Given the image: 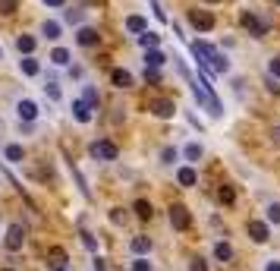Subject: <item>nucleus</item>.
I'll return each mask as SVG.
<instances>
[{"mask_svg": "<svg viewBox=\"0 0 280 271\" xmlns=\"http://www.w3.org/2000/svg\"><path fill=\"white\" fill-rule=\"evenodd\" d=\"M274 136H277V139H280V126H274Z\"/></svg>", "mask_w": 280, "mask_h": 271, "instance_id": "42", "label": "nucleus"}, {"mask_svg": "<svg viewBox=\"0 0 280 271\" xmlns=\"http://www.w3.org/2000/svg\"><path fill=\"white\" fill-rule=\"evenodd\" d=\"M16 10V0H0V13H13Z\"/></svg>", "mask_w": 280, "mask_h": 271, "instance_id": "35", "label": "nucleus"}, {"mask_svg": "<svg viewBox=\"0 0 280 271\" xmlns=\"http://www.w3.org/2000/svg\"><path fill=\"white\" fill-rule=\"evenodd\" d=\"M4 271H13V268H4Z\"/></svg>", "mask_w": 280, "mask_h": 271, "instance_id": "44", "label": "nucleus"}, {"mask_svg": "<svg viewBox=\"0 0 280 271\" xmlns=\"http://www.w3.org/2000/svg\"><path fill=\"white\" fill-rule=\"evenodd\" d=\"M170 224H173L176 230H186V227L192 224V218H189V211H186L183 205H173V208H170Z\"/></svg>", "mask_w": 280, "mask_h": 271, "instance_id": "7", "label": "nucleus"}, {"mask_svg": "<svg viewBox=\"0 0 280 271\" xmlns=\"http://www.w3.org/2000/svg\"><path fill=\"white\" fill-rule=\"evenodd\" d=\"M176 60V66H180V73H183V79L189 82V88H192V95H195V101L205 107L208 114H214V117H220L223 114V107H220V101L214 98V92H211V85H208V79H201V76H195L189 66H186L180 57H173Z\"/></svg>", "mask_w": 280, "mask_h": 271, "instance_id": "1", "label": "nucleus"}, {"mask_svg": "<svg viewBox=\"0 0 280 271\" xmlns=\"http://www.w3.org/2000/svg\"><path fill=\"white\" fill-rule=\"evenodd\" d=\"M208 4H217V0H208Z\"/></svg>", "mask_w": 280, "mask_h": 271, "instance_id": "43", "label": "nucleus"}, {"mask_svg": "<svg viewBox=\"0 0 280 271\" xmlns=\"http://www.w3.org/2000/svg\"><path fill=\"white\" fill-rule=\"evenodd\" d=\"M133 271H151V262H145V259H139V262H133Z\"/></svg>", "mask_w": 280, "mask_h": 271, "instance_id": "36", "label": "nucleus"}, {"mask_svg": "<svg viewBox=\"0 0 280 271\" xmlns=\"http://www.w3.org/2000/svg\"><path fill=\"white\" fill-rule=\"evenodd\" d=\"M66 252L60 249V246H54L50 252H47V268H54V271H66Z\"/></svg>", "mask_w": 280, "mask_h": 271, "instance_id": "8", "label": "nucleus"}, {"mask_svg": "<svg viewBox=\"0 0 280 271\" xmlns=\"http://www.w3.org/2000/svg\"><path fill=\"white\" fill-rule=\"evenodd\" d=\"M249 237L255 243H265L268 240V224L265 221H249Z\"/></svg>", "mask_w": 280, "mask_h": 271, "instance_id": "11", "label": "nucleus"}, {"mask_svg": "<svg viewBox=\"0 0 280 271\" xmlns=\"http://www.w3.org/2000/svg\"><path fill=\"white\" fill-rule=\"evenodd\" d=\"M186 158H189V161H198V158H201V145H195V142H192V145H186Z\"/></svg>", "mask_w": 280, "mask_h": 271, "instance_id": "28", "label": "nucleus"}, {"mask_svg": "<svg viewBox=\"0 0 280 271\" xmlns=\"http://www.w3.org/2000/svg\"><path fill=\"white\" fill-rule=\"evenodd\" d=\"M265 271H280V262H271V265H268Z\"/></svg>", "mask_w": 280, "mask_h": 271, "instance_id": "41", "label": "nucleus"}, {"mask_svg": "<svg viewBox=\"0 0 280 271\" xmlns=\"http://www.w3.org/2000/svg\"><path fill=\"white\" fill-rule=\"evenodd\" d=\"M110 82H114L117 88H129L133 85V76H129L126 69H110Z\"/></svg>", "mask_w": 280, "mask_h": 271, "instance_id": "14", "label": "nucleus"}, {"mask_svg": "<svg viewBox=\"0 0 280 271\" xmlns=\"http://www.w3.org/2000/svg\"><path fill=\"white\" fill-rule=\"evenodd\" d=\"M164 60H167V57H164L161 51H148V54H145V66H151V69L164 66Z\"/></svg>", "mask_w": 280, "mask_h": 271, "instance_id": "17", "label": "nucleus"}, {"mask_svg": "<svg viewBox=\"0 0 280 271\" xmlns=\"http://www.w3.org/2000/svg\"><path fill=\"white\" fill-rule=\"evenodd\" d=\"M126 29H129V32H139V35H145V32H148V22L142 19V16H129V19H126Z\"/></svg>", "mask_w": 280, "mask_h": 271, "instance_id": "16", "label": "nucleus"}, {"mask_svg": "<svg viewBox=\"0 0 280 271\" xmlns=\"http://www.w3.org/2000/svg\"><path fill=\"white\" fill-rule=\"evenodd\" d=\"M189 271H208V265H205V259H192Z\"/></svg>", "mask_w": 280, "mask_h": 271, "instance_id": "37", "label": "nucleus"}, {"mask_svg": "<svg viewBox=\"0 0 280 271\" xmlns=\"http://www.w3.org/2000/svg\"><path fill=\"white\" fill-rule=\"evenodd\" d=\"M268 69H271V76H280V57H274V60H271V66H268Z\"/></svg>", "mask_w": 280, "mask_h": 271, "instance_id": "38", "label": "nucleus"}, {"mask_svg": "<svg viewBox=\"0 0 280 271\" xmlns=\"http://www.w3.org/2000/svg\"><path fill=\"white\" fill-rule=\"evenodd\" d=\"M148 111H151L155 117H161V120H167V117L176 114V104L170 98H155V101H148Z\"/></svg>", "mask_w": 280, "mask_h": 271, "instance_id": "3", "label": "nucleus"}, {"mask_svg": "<svg viewBox=\"0 0 280 271\" xmlns=\"http://www.w3.org/2000/svg\"><path fill=\"white\" fill-rule=\"evenodd\" d=\"M44 4H47V7H63L66 0H44Z\"/></svg>", "mask_w": 280, "mask_h": 271, "instance_id": "40", "label": "nucleus"}, {"mask_svg": "<svg viewBox=\"0 0 280 271\" xmlns=\"http://www.w3.org/2000/svg\"><path fill=\"white\" fill-rule=\"evenodd\" d=\"M189 22H192L198 32H211V29H214V16L205 13V10H192V13H189Z\"/></svg>", "mask_w": 280, "mask_h": 271, "instance_id": "5", "label": "nucleus"}, {"mask_svg": "<svg viewBox=\"0 0 280 271\" xmlns=\"http://www.w3.org/2000/svg\"><path fill=\"white\" fill-rule=\"evenodd\" d=\"M22 240H26V230H22V224H13V227L7 230V249H10V252L22 249Z\"/></svg>", "mask_w": 280, "mask_h": 271, "instance_id": "6", "label": "nucleus"}, {"mask_svg": "<svg viewBox=\"0 0 280 271\" xmlns=\"http://www.w3.org/2000/svg\"><path fill=\"white\" fill-rule=\"evenodd\" d=\"M82 10H66V22H82Z\"/></svg>", "mask_w": 280, "mask_h": 271, "instance_id": "32", "label": "nucleus"}, {"mask_svg": "<svg viewBox=\"0 0 280 271\" xmlns=\"http://www.w3.org/2000/svg\"><path fill=\"white\" fill-rule=\"evenodd\" d=\"M16 114H19L22 120H35V117H38V104H35V101H19V104H16Z\"/></svg>", "mask_w": 280, "mask_h": 271, "instance_id": "12", "label": "nucleus"}, {"mask_svg": "<svg viewBox=\"0 0 280 271\" xmlns=\"http://www.w3.org/2000/svg\"><path fill=\"white\" fill-rule=\"evenodd\" d=\"M148 249H151V240H148V237H136L133 240V252H139V256H142V252H148Z\"/></svg>", "mask_w": 280, "mask_h": 271, "instance_id": "25", "label": "nucleus"}, {"mask_svg": "<svg viewBox=\"0 0 280 271\" xmlns=\"http://www.w3.org/2000/svg\"><path fill=\"white\" fill-rule=\"evenodd\" d=\"M214 256H217L220 262H230V259H233V249H230L227 243H217V246H214Z\"/></svg>", "mask_w": 280, "mask_h": 271, "instance_id": "20", "label": "nucleus"}, {"mask_svg": "<svg viewBox=\"0 0 280 271\" xmlns=\"http://www.w3.org/2000/svg\"><path fill=\"white\" fill-rule=\"evenodd\" d=\"M192 54L198 57V66H205L208 73H227V69H230V60L223 57L214 44H208V41H195Z\"/></svg>", "mask_w": 280, "mask_h": 271, "instance_id": "2", "label": "nucleus"}, {"mask_svg": "<svg viewBox=\"0 0 280 271\" xmlns=\"http://www.w3.org/2000/svg\"><path fill=\"white\" fill-rule=\"evenodd\" d=\"M38 69H41V66H38V60H32V57H26V60H22V73H26V76H38Z\"/></svg>", "mask_w": 280, "mask_h": 271, "instance_id": "24", "label": "nucleus"}, {"mask_svg": "<svg viewBox=\"0 0 280 271\" xmlns=\"http://www.w3.org/2000/svg\"><path fill=\"white\" fill-rule=\"evenodd\" d=\"M136 214H139V218H151V205H148L145 199H139V202H136Z\"/></svg>", "mask_w": 280, "mask_h": 271, "instance_id": "27", "label": "nucleus"}, {"mask_svg": "<svg viewBox=\"0 0 280 271\" xmlns=\"http://www.w3.org/2000/svg\"><path fill=\"white\" fill-rule=\"evenodd\" d=\"M0 54H4V51H0Z\"/></svg>", "mask_w": 280, "mask_h": 271, "instance_id": "46", "label": "nucleus"}, {"mask_svg": "<svg viewBox=\"0 0 280 271\" xmlns=\"http://www.w3.org/2000/svg\"><path fill=\"white\" fill-rule=\"evenodd\" d=\"M50 60H54V63H57V66H66V63H69V51H63V47H57V51H54V54H50Z\"/></svg>", "mask_w": 280, "mask_h": 271, "instance_id": "23", "label": "nucleus"}, {"mask_svg": "<svg viewBox=\"0 0 280 271\" xmlns=\"http://www.w3.org/2000/svg\"><path fill=\"white\" fill-rule=\"evenodd\" d=\"M91 158H98V161H114V158H117V145H114V142H107V139H101V142L91 145Z\"/></svg>", "mask_w": 280, "mask_h": 271, "instance_id": "4", "label": "nucleus"}, {"mask_svg": "<svg viewBox=\"0 0 280 271\" xmlns=\"http://www.w3.org/2000/svg\"><path fill=\"white\" fill-rule=\"evenodd\" d=\"M176 177H180V183H183V186H195V180H198L192 167H183V170H180Z\"/></svg>", "mask_w": 280, "mask_h": 271, "instance_id": "18", "label": "nucleus"}, {"mask_svg": "<svg viewBox=\"0 0 280 271\" xmlns=\"http://www.w3.org/2000/svg\"><path fill=\"white\" fill-rule=\"evenodd\" d=\"M274 4H280V0H274Z\"/></svg>", "mask_w": 280, "mask_h": 271, "instance_id": "45", "label": "nucleus"}, {"mask_svg": "<svg viewBox=\"0 0 280 271\" xmlns=\"http://www.w3.org/2000/svg\"><path fill=\"white\" fill-rule=\"evenodd\" d=\"M161 161H164V164H173V161H176V149H164L161 152Z\"/></svg>", "mask_w": 280, "mask_h": 271, "instance_id": "30", "label": "nucleus"}, {"mask_svg": "<svg viewBox=\"0 0 280 271\" xmlns=\"http://www.w3.org/2000/svg\"><path fill=\"white\" fill-rule=\"evenodd\" d=\"M16 47H19L22 54H32V51H35V38H32V35H22V38L16 41Z\"/></svg>", "mask_w": 280, "mask_h": 271, "instance_id": "22", "label": "nucleus"}, {"mask_svg": "<svg viewBox=\"0 0 280 271\" xmlns=\"http://www.w3.org/2000/svg\"><path fill=\"white\" fill-rule=\"evenodd\" d=\"M268 221H271V224H280V205H277V202L268 205Z\"/></svg>", "mask_w": 280, "mask_h": 271, "instance_id": "29", "label": "nucleus"}, {"mask_svg": "<svg viewBox=\"0 0 280 271\" xmlns=\"http://www.w3.org/2000/svg\"><path fill=\"white\" fill-rule=\"evenodd\" d=\"M41 32L47 35V38H60V22H54V19H47V22L41 26Z\"/></svg>", "mask_w": 280, "mask_h": 271, "instance_id": "21", "label": "nucleus"}, {"mask_svg": "<svg viewBox=\"0 0 280 271\" xmlns=\"http://www.w3.org/2000/svg\"><path fill=\"white\" fill-rule=\"evenodd\" d=\"M139 44H142L145 51H155V47L161 44V35H155V32H145V35H139Z\"/></svg>", "mask_w": 280, "mask_h": 271, "instance_id": "15", "label": "nucleus"}, {"mask_svg": "<svg viewBox=\"0 0 280 271\" xmlns=\"http://www.w3.org/2000/svg\"><path fill=\"white\" fill-rule=\"evenodd\" d=\"M242 26H246V29L255 35V38H261V35H268V26L261 22V19H255L252 13H246V16H242Z\"/></svg>", "mask_w": 280, "mask_h": 271, "instance_id": "10", "label": "nucleus"}, {"mask_svg": "<svg viewBox=\"0 0 280 271\" xmlns=\"http://www.w3.org/2000/svg\"><path fill=\"white\" fill-rule=\"evenodd\" d=\"M85 101H88L91 107H98V92H95V88H85Z\"/></svg>", "mask_w": 280, "mask_h": 271, "instance_id": "34", "label": "nucleus"}, {"mask_svg": "<svg viewBox=\"0 0 280 271\" xmlns=\"http://www.w3.org/2000/svg\"><path fill=\"white\" fill-rule=\"evenodd\" d=\"M76 41H79L82 47H95V44L101 41V35H98V29H88V26H85V29L76 32Z\"/></svg>", "mask_w": 280, "mask_h": 271, "instance_id": "9", "label": "nucleus"}, {"mask_svg": "<svg viewBox=\"0 0 280 271\" xmlns=\"http://www.w3.org/2000/svg\"><path fill=\"white\" fill-rule=\"evenodd\" d=\"M72 114H76L79 123H88L91 120V104L88 101H72Z\"/></svg>", "mask_w": 280, "mask_h": 271, "instance_id": "13", "label": "nucleus"}, {"mask_svg": "<svg viewBox=\"0 0 280 271\" xmlns=\"http://www.w3.org/2000/svg\"><path fill=\"white\" fill-rule=\"evenodd\" d=\"M151 10H155V16H158L161 22H167V13L161 10V0H151Z\"/></svg>", "mask_w": 280, "mask_h": 271, "instance_id": "33", "label": "nucleus"}, {"mask_svg": "<svg viewBox=\"0 0 280 271\" xmlns=\"http://www.w3.org/2000/svg\"><path fill=\"white\" fill-rule=\"evenodd\" d=\"M145 76L151 79V82H158V79H161V76H158V69H148V66H145Z\"/></svg>", "mask_w": 280, "mask_h": 271, "instance_id": "39", "label": "nucleus"}, {"mask_svg": "<svg viewBox=\"0 0 280 271\" xmlns=\"http://www.w3.org/2000/svg\"><path fill=\"white\" fill-rule=\"evenodd\" d=\"M47 98H50V101H60V88H57V82H47Z\"/></svg>", "mask_w": 280, "mask_h": 271, "instance_id": "31", "label": "nucleus"}, {"mask_svg": "<svg viewBox=\"0 0 280 271\" xmlns=\"http://www.w3.org/2000/svg\"><path fill=\"white\" fill-rule=\"evenodd\" d=\"M7 158L13 161V164H22V158H26L22 145H7Z\"/></svg>", "mask_w": 280, "mask_h": 271, "instance_id": "19", "label": "nucleus"}, {"mask_svg": "<svg viewBox=\"0 0 280 271\" xmlns=\"http://www.w3.org/2000/svg\"><path fill=\"white\" fill-rule=\"evenodd\" d=\"M217 199H220V202H223V205H233V199H236V195H233V189H230V186H220V192H217Z\"/></svg>", "mask_w": 280, "mask_h": 271, "instance_id": "26", "label": "nucleus"}]
</instances>
